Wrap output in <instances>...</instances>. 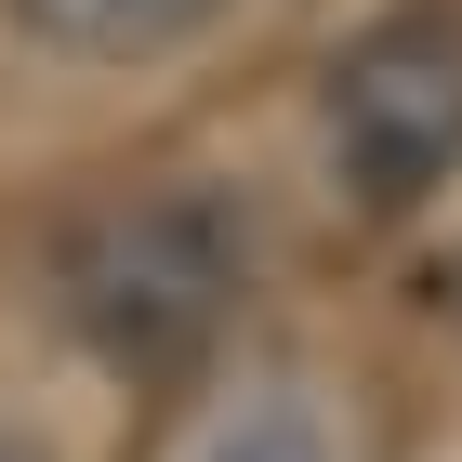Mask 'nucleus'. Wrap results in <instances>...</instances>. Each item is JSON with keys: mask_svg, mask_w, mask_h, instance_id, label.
<instances>
[{"mask_svg": "<svg viewBox=\"0 0 462 462\" xmlns=\"http://www.w3.org/2000/svg\"><path fill=\"white\" fill-rule=\"evenodd\" d=\"M251 251H264L251 199L185 172V185H119L93 212H67L40 238V291L79 356H106L119 383H159L225 344V318L251 304Z\"/></svg>", "mask_w": 462, "mask_h": 462, "instance_id": "nucleus-1", "label": "nucleus"}, {"mask_svg": "<svg viewBox=\"0 0 462 462\" xmlns=\"http://www.w3.org/2000/svg\"><path fill=\"white\" fill-rule=\"evenodd\" d=\"M318 145L370 225L462 185V14H383L318 79Z\"/></svg>", "mask_w": 462, "mask_h": 462, "instance_id": "nucleus-2", "label": "nucleus"}, {"mask_svg": "<svg viewBox=\"0 0 462 462\" xmlns=\"http://www.w3.org/2000/svg\"><path fill=\"white\" fill-rule=\"evenodd\" d=\"M238 0H14V27L40 53H79V67H159L185 40H212Z\"/></svg>", "mask_w": 462, "mask_h": 462, "instance_id": "nucleus-3", "label": "nucleus"}, {"mask_svg": "<svg viewBox=\"0 0 462 462\" xmlns=\"http://www.w3.org/2000/svg\"><path fill=\"white\" fill-rule=\"evenodd\" d=\"M185 462H344V436L304 383H225L185 436Z\"/></svg>", "mask_w": 462, "mask_h": 462, "instance_id": "nucleus-4", "label": "nucleus"}, {"mask_svg": "<svg viewBox=\"0 0 462 462\" xmlns=\"http://www.w3.org/2000/svg\"><path fill=\"white\" fill-rule=\"evenodd\" d=\"M436 304H449V330H462V251H449V264H436Z\"/></svg>", "mask_w": 462, "mask_h": 462, "instance_id": "nucleus-5", "label": "nucleus"}, {"mask_svg": "<svg viewBox=\"0 0 462 462\" xmlns=\"http://www.w3.org/2000/svg\"><path fill=\"white\" fill-rule=\"evenodd\" d=\"M0 462H40V449H27V436H0Z\"/></svg>", "mask_w": 462, "mask_h": 462, "instance_id": "nucleus-6", "label": "nucleus"}]
</instances>
